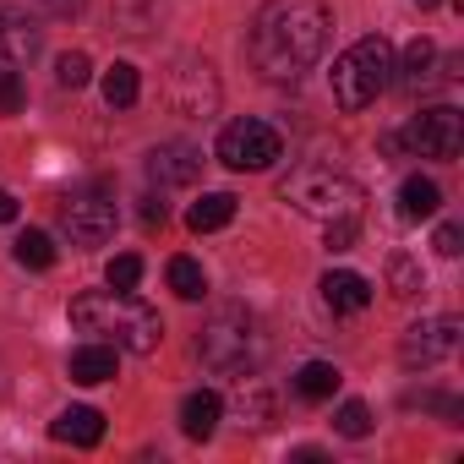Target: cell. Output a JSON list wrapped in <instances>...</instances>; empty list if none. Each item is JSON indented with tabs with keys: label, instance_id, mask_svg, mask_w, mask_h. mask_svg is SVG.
I'll list each match as a JSON object with an SVG mask.
<instances>
[{
	"label": "cell",
	"instance_id": "6da1fadb",
	"mask_svg": "<svg viewBox=\"0 0 464 464\" xmlns=\"http://www.w3.org/2000/svg\"><path fill=\"white\" fill-rule=\"evenodd\" d=\"M328 28H334V12L323 6V0H268V6L252 17L246 55L257 66V77L295 82L328 50Z\"/></svg>",
	"mask_w": 464,
	"mask_h": 464
},
{
	"label": "cell",
	"instance_id": "7a4b0ae2",
	"mask_svg": "<svg viewBox=\"0 0 464 464\" xmlns=\"http://www.w3.org/2000/svg\"><path fill=\"white\" fill-rule=\"evenodd\" d=\"M72 323L115 350H131V355H153L159 339H164V323L148 301H137L131 290H88L72 301Z\"/></svg>",
	"mask_w": 464,
	"mask_h": 464
},
{
	"label": "cell",
	"instance_id": "3957f363",
	"mask_svg": "<svg viewBox=\"0 0 464 464\" xmlns=\"http://www.w3.org/2000/svg\"><path fill=\"white\" fill-rule=\"evenodd\" d=\"M393 82V44L382 39V34H366V39H355L339 61H334V72H328V88H334V104L339 110H366V104H377V93Z\"/></svg>",
	"mask_w": 464,
	"mask_h": 464
},
{
	"label": "cell",
	"instance_id": "277c9868",
	"mask_svg": "<svg viewBox=\"0 0 464 464\" xmlns=\"http://www.w3.org/2000/svg\"><path fill=\"white\" fill-rule=\"evenodd\" d=\"M197 355H202V366L229 372V377L252 372V366L263 361L257 317H252V312H241V306H218V312L202 323V334H197Z\"/></svg>",
	"mask_w": 464,
	"mask_h": 464
},
{
	"label": "cell",
	"instance_id": "5b68a950",
	"mask_svg": "<svg viewBox=\"0 0 464 464\" xmlns=\"http://www.w3.org/2000/svg\"><path fill=\"white\" fill-rule=\"evenodd\" d=\"M279 197L295 208V213H306V218H339V213H355V202H361V186L350 180V175H339V169H328V164H301V169H290V180L279 186Z\"/></svg>",
	"mask_w": 464,
	"mask_h": 464
},
{
	"label": "cell",
	"instance_id": "8992f818",
	"mask_svg": "<svg viewBox=\"0 0 464 464\" xmlns=\"http://www.w3.org/2000/svg\"><path fill=\"white\" fill-rule=\"evenodd\" d=\"M213 159L224 164V169H236V175H257V169H274L279 159H285V137L268 126V121H229L224 131H218V148H213Z\"/></svg>",
	"mask_w": 464,
	"mask_h": 464
},
{
	"label": "cell",
	"instance_id": "52a82bcc",
	"mask_svg": "<svg viewBox=\"0 0 464 464\" xmlns=\"http://www.w3.org/2000/svg\"><path fill=\"white\" fill-rule=\"evenodd\" d=\"M399 148H410L415 159L453 164V159H459V148H464V115H459L453 104H431V110H420V115L404 126Z\"/></svg>",
	"mask_w": 464,
	"mask_h": 464
},
{
	"label": "cell",
	"instance_id": "ba28073f",
	"mask_svg": "<svg viewBox=\"0 0 464 464\" xmlns=\"http://www.w3.org/2000/svg\"><path fill=\"white\" fill-rule=\"evenodd\" d=\"M164 93H169L175 115H197V121H208V115L218 110V77H213V66H208L202 55H175Z\"/></svg>",
	"mask_w": 464,
	"mask_h": 464
},
{
	"label": "cell",
	"instance_id": "9c48e42d",
	"mask_svg": "<svg viewBox=\"0 0 464 464\" xmlns=\"http://www.w3.org/2000/svg\"><path fill=\"white\" fill-rule=\"evenodd\" d=\"M459 317H426V323H410L404 328V339H399V361L410 366V372H426V366H437V361H448L453 350H459Z\"/></svg>",
	"mask_w": 464,
	"mask_h": 464
},
{
	"label": "cell",
	"instance_id": "30bf717a",
	"mask_svg": "<svg viewBox=\"0 0 464 464\" xmlns=\"http://www.w3.org/2000/svg\"><path fill=\"white\" fill-rule=\"evenodd\" d=\"M61 224H66L72 246H104V241L115 236V202H110V197H99V191L72 197V202L61 208Z\"/></svg>",
	"mask_w": 464,
	"mask_h": 464
},
{
	"label": "cell",
	"instance_id": "8fae6325",
	"mask_svg": "<svg viewBox=\"0 0 464 464\" xmlns=\"http://www.w3.org/2000/svg\"><path fill=\"white\" fill-rule=\"evenodd\" d=\"M39 50H44L39 17H28L12 0H0V66H28Z\"/></svg>",
	"mask_w": 464,
	"mask_h": 464
},
{
	"label": "cell",
	"instance_id": "7c38bea8",
	"mask_svg": "<svg viewBox=\"0 0 464 464\" xmlns=\"http://www.w3.org/2000/svg\"><path fill=\"white\" fill-rule=\"evenodd\" d=\"M148 175H153V186H191L202 175V148H191V142H159L148 153Z\"/></svg>",
	"mask_w": 464,
	"mask_h": 464
},
{
	"label": "cell",
	"instance_id": "4fadbf2b",
	"mask_svg": "<svg viewBox=\"0 0 464 464\" xmlns=\"http://www.w3.org/2000/svg\"><path fill=\"white\" fill-rule=\"evenodd\" d=\"M50 437L55 442H72V448H99L104 442V415L93 404H72L50 420Z\"/></svg>",
	"mask_w": 464,
	"mask_h": 464
},
{
	"label": "cell",
	"instance_id": "5bb4252c",
	"mask_svg": "<svg viewBox=\"0 0 464 464\" xmlns=\"http://www.w3.org/2000/svg\"><path fill=\"white\" fill-rule=\"evenodd\" d=\"M218 420H224V399H218L213 388H197V393L180 399V431H186L191 442H208V437L218 431Z\"/></svg>",
	"mask_w": 464,
	"mask_h": 464
},
{
	"label": "cell",
	"instance_id": "9a60e30c",
	"mask_svg": "<svg viewBox=\"0 0 464 464\" xmlns=\"http://www.w3.org/2000/svg\"><path fill=\"white\" fill-rule=\"evenodd\" d=\"M323 301H328V312H366L372 306V285H366V274L328 268L323 274Z\"/></svg>",
	"mask_w": 464,
	"mask_h": 464
},
{
	"label": "cell",
	"instance_id": "2e32d148",
	"mask_svg": "<svg viewBox=\"0 0 464 464\" xmlns=\"http://www.w3.org/2000/svg\"><path fill=\"white\" fill-rule=\"evenodd\" d=\"M66 372H72V382H82V388H99V382H110V377H115V350H110L104 339H93V344L72 350Z\"/></svg>",
	"mask_w": 464,
	"mask_h": 464
},
{
	"label": "cell",
	"instance_id": "e0dca14e",
	"mask_svg": "<svg viewBox=\"0 0 464 464\" xmlns=\"http://www.w3.org/2000/svg\"><path fill=\"white\" fill-rule=\"evenodd\" d=\"M437 208H442V191H437V180H426V175H410V180L399 186V218L420 224V218H431Z\"/></svg>",
	"mask_w": 464,
	"mask_h": 464
},
{
	"label": "cell",
	"instance_id": "ac0fdd59",
	"mask_svg": "<svg viewBox=\"0 0 464 464\" xmlns=\"http://www.w3.org/2000/svg\"><path fill=\"white\" fill-rule=\"evenodd\" d=\"M339 382H344V377H339V366H334V361H306V366L295 372V393H301V399H312V404L334 399V393H339Z\"/></svg>",
	"mask_w": 464,
	"mask_h": 464
},
{
	"label": "cell",
	"instance_id": "d6986e66",
	"mask_svg": "<svg viewBox=\"0 0 464 464\" xmlns=\"http://www.w3.org/2000/svg\"><path fill=\"white\" fill-rule=\"evenodd\" d=\"M110 23H115V34H126V39H142V34L159 23V0H115V6H110Z\"/></svg>",
	"mask_w": 464,
	"mask_h": 464
},
{
	"label": "cell",
	"instance_id": "ffe728a7",
	"mask_svg": "<svg viewBox=\"0 0 464 464\" xmlns=\"http://www.w3.org/2000/svg\"><path fill=\"white\" fill-rule=\"evenodd\" d=\"M229 218H236V197H229V191H208V197L191 202V213H186V224L197 229V236H208V229H224Z\"/></svg>",
	"mask_w": 464,
	"mask_h": 464
},
{
	"label": "cell",
	"instance_id": "44dd1931",
	"mask_svg": "<svg viewBox=\"0 0 464 464\" xmlns=\"http://www.w3.org/2000/svg\"><path fill=\"white\" fill-rule=\"evenodd\" d=\"M393 72H404L399 82H404L410 93H420V88L437 77V44H431V39H415V44L404 50V66H393Z\"/></svg>",
	"mask_w": 464,
	"mask_h": 464
},
{
	"label": "cell",
	"instance_id": "7402d4cb",
	"mask_svg": "<svg viewBox=\"0 0 464 464\" xmlns=\"http://www.w3.org/2000/svg\"><path fill=\"white\" fill-rule=\"evenodd\" d=\"M137 93H142L137 66H131V61H115V66L104 72V104H110V110H131V104H137Z\"/></svg>",
	"mask_w": 464,
	"mask_h": 464
},
{
	"label": "cell",
	"instance_id": "603a6c76",
	"mask_svg": "<svg viewBox=\"0 0 464 464\" xmlns=\"http://www.w3.org/2000/svg\"><path fill=\"white\" fill-rule=\"evenodd\" d=\"M169 290H175L180 301H202V295H208L202 263H197V257H169Z\"/></svg>",
	"mask_w": 464,
	"mask_h": 464
},
{
	"label": "cell",
	"instance_id": "cb8c5ba5",
	"mask_svg": "<svg viewBox=\"0 0 464 464\" xmlns=\"http://www.w3.org/2000/svg\"><path fill=\"white\" fill-rule=\"evenodd\" d=\"M388 290H393L399 301L420 295V290H426V274H420V263H415V257H404V252H393V257H388Z\"/></svg>",
	"mask_w": 464,
	"mask_h": 464
},
{
	"label": "cell",
	"instance_id": "d4e9b609",
	"mask_svg": "<svg viewBox=\"0 0 464 464\" xmlns=\"http://www.w3.org/2000/svg\"><path fill=\"white\" fill-rule=\"evenodd\" d=\"M17 263L23 268H55V241L44 229H23L17 236Z\"/></svg>",
	"mask_w": 464,
	"mask_h": 464
},
{
	"label": "cell",
	"instance_id": "484cf974",
	"mask_svg": "<svg viewBox=\"0 0 464 464\" xmlns=\"http://www.w3.org/2000/svg\"><path fill=\"white\" fill-rule=\"evenodd\" d=\"M334 431H339V437H350V442L372 437V410H366L361 399H344V404L334 410Z\"/></svg>",
	"mask_w": 464,
	"mask_h": 464
},
{
	"label": "cell",
	"instance_id": "4316f807",
	"mask_svg": "<svg viewBox=\"0 0 464 464\" xmlns=\"http://www.w3.org/2000/svg\"><path fill=\"white\" fill-rule=\"evenodd\" d=\"M88 77H93V61H88L82 50H66V55L55 61V82H61V88L77 93V88H88Z\"/></svg>",
	"mask_w": 464,
	"mask_h": 464
},
{
	"label": "cell",
	"instance_id": "83f0119b",
	"mask_svg": "<svg viewBox=\"0 0 464 464\" xmlns=\"http://www.w3.org/2000/svg\"><path fill=\"white\" fill-rule=\"evenodd\" d=\"M361 241V224H355V213H339V218H328V236H323V246L328 252H350Z\"/></svg>",
	"mask_w": 464,
	"mask_h": 464
},
{
	"label": "cell",
	"instance_id": "f1b7e54d",
	"mask_svg": "<svg viewBox=\"0 0 464 464\" xmlns=\"http://www.w3.org/2000/svg\"><path fill=\"white\" fill-rule=\"evenodd\" d=\"M268 415H274L268 393L263 388H241V426H268Z\"/></svg>",
	"mask_w": 464,
	"mask_h": 464
},
{
	"label": "cell",
	"instance_id": "f546056e",
	"mask_svg": "<svg viewBox=\"0 0 464 464\" xmlns=\"http://www.w3.org/2000/svg\"><path fill=\"white\" fill-rule=\"evenodd\" d=\"M28 104V88H23V77L6 66V72H0V115H17Z\"/></svg>",
	"mask_w": 464,
	"mask_h": 464
},
{
	"label": "cell",
	"instance_id": "4dcf8cb0",
	"mask_svg": "<svg viewBox=\"0 0 464 464\" xmlns=\"http://www.w3.org/2000/svg\"><path fill=\"white\" fill-rule=\"evenodd\" d=\"M137 279H142V257H115L110 263V290H137Z\"/></svg>",
	"mask_w": 464,
	"mask_h": 464
},
{
	"label": "cell",
	"instance_id": "1f68e13d",
	"mask_svg": "<svg viewBox=\"0 0 464 464\" xmlns=\"http://www.w3.org/2000/svg\"><path fill=\"white\" fill-rule=\"evenodd\" d=\"M410 404H420V410H431V415H442L448 426H459V415H464V404H459L453 393H420V399H410Z\"/></svg>",
	"mask_w": 464,
	"mask_h": 464
},
{
	"label": "cell",
	"instance_id": "d6a6232c",
	"mask_svg": "<svg viewBox=\"0 0 464 464\" xmlns=\"http://www.w3.org/2000/svg\"><path fill=\"white\" fill-rule=\"evenodd\" d=\"M459 241H464V229H459V224H437V236H431L437 257H459V252H464Z\"/></svg>",
	"mask_w": 464,
	"mask_h": 464
},
{
	"label": "cell",
	"instance_id": "836d02e7",
	"mask_svg": "<svg viewBox=\"0 0 464 464\" xmlns=\"http://www.w3.org/2000/svg\"><path fill=\"white\" fill-rule=\"evenodd\" d=\"M44 6V17H55V23H72V17H82V6L88 0H39Z\"/></svg>",
	"mask_w": 464,
	"mask_h": 464
},
{
	"label": "cell",
	"instance_id": "e575fe53",
	"mask_svg": "<svg viewBox=\"0 0 464 464\" xmlns=\"http://www.w3.org/2000/svg\"><path fill=\"white\" fill-rule=\"evenodd\" d=\"M164 218H169V213H164V197H159V191H148V197H142V224L153 229V224H164Z\"/></svg>",
	"mask_w": 464,
	"mask_h": 464
},
{
	"label": "cell",
	"instance_id": "d590c367",
	"mask_svg": "<svg viewBox=\"0 0 464 464\" xmlns=\"http://www.w3.org/2000/svg\"><path fill=\"white\" fill-rule=\"evenodd\" d=\"M17 218V197L12 191H0V224H12Z\"/></svg>",
	"mask_w": 464,
	"mask_h": 464
},
{
	"label": "cell",
	"instance_id": "8d00e7d4",
	"mask_svg": "<svg viewBox=\"0 0 464 464\" xmlns=\"http://www.w3.org/2000/svg\"><path fill=\"white\" fill-rule=\"evenodd\" d=\"M415 6H420V12H437V6H442V0H415Z\"/></svg>",
	"mask_w": 464,
	"mask_h": 464
}]
</instances>
